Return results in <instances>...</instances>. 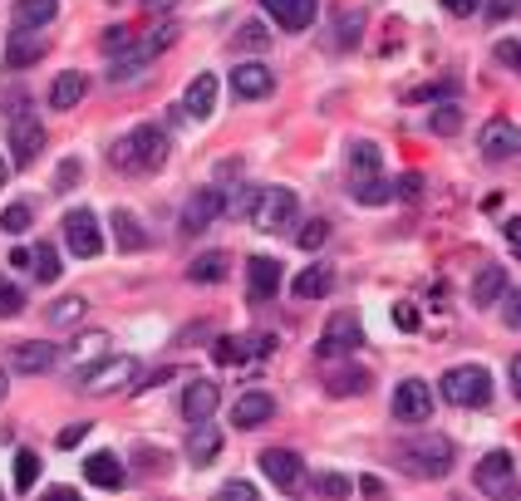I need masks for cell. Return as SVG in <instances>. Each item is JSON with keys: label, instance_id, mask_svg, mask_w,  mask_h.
<instances>
[{"label": "cell", "instance_id": "obj_43", "mask_svg": "<svg viewBox=\"0 0 521 501\" xmlns=\"http://www.w3.org/2000/svg\"><path fill=\"white\" fill-rule=\"evenodd\" d=\"M492 59H497L502 69L521 74V40H497V45H492Z\"/></svg>", "mask_w": 521, "mask_h": 501}, {"label": "cell", "instance_id": "obj_50", "mask_svg": "<svg viewBox=\"0 0 521 501\" xmlns=\"http://www.w3.org/2000/svg\"><path fill=\"white\" fill-rule=\"evenodd\" d=\"M143 457V472H168V452H153V447H138Z\"/></svg>", "mask_w": 521, "mask_h": 501}, {"label": "cell", "instance_id": "obj_38", "mask_svg": "<svg viewBox=\"0 0 521 501\" xmlns=\"http://www.w3.org/2000/svg\"><path fill=\"white\" fill-rule=\"evenodd\" d=\"M89 359H109V334H104V330L74 339V364H89Z\"/></svg>", "mask_w": 521, "mask_h": 501}, {"label": "cell", "instance_id": "obj_6", "mask_svg": "<svg viewBox=\"0 0 521 501\" xmlns=\"http://www.w3.org/2000/svg\"><path fill=\"white\" fill-rule=\"evenodd\" d=\"M295 222V192L290 187H261L251 197V226L256 231H286Z\"/></svg>", "mask_w": 521, "mask_h": 501}, {"label": "cell", "instance_id": "obj_62", "mask_svg": "<svg viewBox=\"0 0 521 501\" xmlns=\"http://www.w3.org/2000/svg\"><path fill=\"white\" fill-rule=\"evenodd\" d=\"M0 398H5V374H0Z\"/></svg>", "mask_w": 521, "mask_h": 501}, {"label": "cell", "instance_id": "obj_5", "mask_svg": "<svg viewBox=\"0 0 521 501\" xmlns=\"http://www.w3.org/2000/svg\"><path fill=\"white\" fill-rule=\"evenodd\" d=\"M472 482H477V492L492 501H507L517 492V462H512V452H502V447H492L482 462H477V472H472Z\"/></svg>", "mask_w": 521, "mask_h": 501}, {"label": "cell", "instance_id": "obj_39", "mask_svg": "<svg viewBox=\"0 0 521 501\" xmlns=\"http://www.w3.org/2000/svg\"><path fill=\"white\" fill-rule=\"evenodd\" d=\"M30 222H35V212H30L25 202H15V207H5V212H0V231H5V236H25Z\"/></svg>", "mask_w": 521, "mask_h": 501}, {"label": "cell", "instance_id": "obj_54", "mask_svg": "<svg viewBox=\"0 0 521 501\" xmlns=\"http://www.w3.org/2000/svg\"><path fill=\"white\" fill-rule=\"evenodd\" d=\"M359 492H364V497H369V501H384V497H389L379 477H359Z\"/></svg>", "mask_w": 521, "mask_h": 501}, {"label": "cell", "instance_id": "obj_59", "mask_svg": "<svg viewBox=\"0 0 521 501\" xmlns=\"http://www.w3.org/2000/svg\"><path fill=\"white\" fill-rule=\"evenodd\" d=\"M512 393H517V398H521V354H517V359H512Z\"/></svg>", "mask_w": 521, "mask_h": 501}, {"label": "cell", "instance_id": "obj_8", "mask_svg": "<svg viewBox=\"0 0 521 501\" xmlns=\"http://www.w3.org/2000/svg\"><path fill=\"white\" fill-rule=\"evenodd\" d=\"M84 393H94V398H104V393H118V389H128L133 379H138V364L128 359V354H109L104 364H89L84 374Z\"/></svg>", "mask_w": 521, "mask_h": 501}, {"label": "cell", "instance_id": "obj_55", "mask_svg": "<svg viewBox=\"0 0 521 501\" xmlns=\"http://www.w3.org/2000/svg\"><path fill=\"white\" fill-rule=\"evenodd\" d=\"M40 501H79V492H74V487H45Z\"/></svg>", "mask_w": 521, "mask_h": 501}, {"label": "cell", "instance_id": "obj_1", "mask_svg": "<svg viewBox=\"0 0 521 501\" xmlns=\"http://www.w3.org/2000/svg\"><path fill=\"white\" fill-rule=\"evenodd\" d=\"M109 163L128 177H148L168 163V133L158 123H138L133 133H123L114 148H109Z\"/></svg>", "mask_w": 521, "mask_h": 501}, {"label": "cell", "instance_id": "obj_29", "mask_svg": "<svg viewBox=\"0 0 521 501\" xmlns=\"http://www.w3.org/2000/svg\"><path fill=\"white\" fill-rule=\"evenodd\" d=\"M330 290H335V271L330 266H310V271L295 276V295L300 300H325Z\"/></svg>", "mask_w": 521, "mask_h": 501}, {"label": "cell", "instance_id": "obj_48", "mask_svg": "<svg viewBox=\"0 0 521 501\" xmlns=\"http://www.w3.org/2000/svg\"><path fill=\"white\" fill-rule=\"evenodd\" d=\"M502 320H507L512 330H521V290H512V295H502Z\"/></svg>", "mask_w": 521, "mask_h": 501}, {"label": "cell", "instance_id": "obj_32", "mask_svg": "<svg viewBox=\"0 0 521 501\" xmlns=\"http://www.w3.org/2000/svg\"><path fill=\"white\" fill-rule=\"evenodd\" d=\"M369 384H374L369 369H354V364H349V369H335V374H330L325 389H330V398H349V393H364Z\"/></svg>", "mask_w": 521, "mask_h": 501}, {"label": "cell", "instance_id": "obj_19", "mask_svg": "<svg viewBox=\"0 0 521 501\" xmlns=\"http://www.w3.org/2000/svg\"><path fill=\"white\" fill-rule=\"evenodd\" d=\"M217 403H222V393H217L212 379H192V384L182 389V413H187V423H212Z\"/></svg>", "mask_w": 521, "mask_h": 501}, {"label": "cell", "instance_id": "obj_24", "mask_svg": "<svg viewBox=\"0 0 521 501\" xmlns=\"http://www.w3.org/2000/svg\"><path fill=\"white\" fill-rule=\"evenodd\" d=\"M222 452V433L212 423H192V438H187V462L192 467H212Z\"/></svg>", "mask_w": 521, "mask_h": 501}, {"label": "cell", "instance_id": "obj_28", "mask_svg": "<svg viewBox=\"0 0 521 501\" xmlns=\"http://www.w3.org/2000/svg\"><path fill=\"white\" fill-rule=\"evenodd\" d=\"M507 295V271L502 266H482L472 280V305H497Z\"/></svg>", "mask_w": 521, "mask_h": 501}, {"label": "cell", "instance_id": "obj_18", "mask_svg": "<svg viewBox=\"0 0 521 501\" xmlns=\"http://www.w3.org/2000/svg\"><path fill=\"white\" fill-rule=\"evenodd\" d=\"M50 50V40L40 30H10L5 40V69H25V64H40V55Z\"/></svg>", "mask_w": 521, "mask_h": 501}, {"label": "cell", "instance_id": "obj_31", "mask_svg": "<svg viewBox=\"0 0 521 501\" xmlns=\"http://www.w3.org/2000/svg\"><path fill=\"white\" fill-rule=\"evenodd\" d=\"M349 197L364 202V207H384V202H394V182H384V177H359V182L349 187Z\"/></svg>", "mask_w": 521, "mask_h": 501}, {"label": "cell", "instance_id": "obj_49", "mask_svg": "<svg viewBox=\"0 0 521 501\" xmlns=\"http://www.w3.org/2000/svg\"><path fill=\"white\" fill-rule=\"evenodd\" d=\"M418 192H423V177H418V172H408V177H399V182H394V197H408V202H413Z\"/></svg>", "mask_w": 521, "mask_h": 501}, {"label": "cell", "instance_id": "obj_16", "mask_svg": "<svg viewBox=\"0 0 521 501\" xmlns=\"http://www.w3.org/2000/svg\"><path fill=\"white\" fill-rule=\"evenodd\" d=\"M59 359L55 344H45V339H20V344H10V369L15 374H50Z\"/></svg>", "mask_w": 521, "mask_h": 501}, {"label": "cell", "instance_id": "obj_10", "mask_svg": "<svg viewBox=\"0 0 521 501\" xmlns=\"http://www.w3.org/2000/svg\"><path fill=\"white\" fill-rule=\"evenodd\" d=\"M359 320L349 315V310H340V315H330V325H325V334H320V344H315V359H345V354H354L359 349Z\"/></svg>", "mask_w": 521, "mask_h": 501}, {"label": "cell", "instance_id": "obj_36", "mask_svg": "<svg viewBox=\"0 0 521 501\" xmlns=\"http://www.w3.org/2000/svg\"><path fill=\"white\" fill-rule=\"evenodd\" d=\"M84 310H89V300H84V295H64V300H55V305H50V325H55V330H64V325L84 320Z\"/></svg>", "mask_w": 521, "mask_h": 501}, {"label": "cell", "instance_id": "obj_2", "mask_svg": "<svg viewBox=\"0 0 521 501\" xmlns=\"http://www.w3.org/2000/svg\"><path fill=\"white\" fill-rule=\"evenodd\" d=\"M394 462L404 467L408 477H423V482H443V477L453 472L458 452H453V443H448L443 433H418V438H404V443L394 447Z\"/></svg>", "mask_w": 521, "mask_h": 501}, {"label": "cell", "instance_id": "obj_56", "mask_svg": "<svg viewBox=\"0 0 521 501\" xmlns=\"http://www.w3.org/2000/svg\"><path fill=\"white\" fill-rule=\"evenodd\" d=\"M477 5H482V0H443V10H448V15H472Z\"/></svg>", "mask_w": 521, "mask_h": 501}, {"label": "cell", "instance_id": "obj_52", "mask_svg": "<svg viewBox=\"0 0 521 501\" xmlns=\"http://www.w3.org/2000/svg\"><path fill=\"white\" fill-rule=\"evenodd\" d=\"M394 325L404 334H413L418 330V310H413V305H394Z\"/></svg>", "mask_w": 521, "mask_h": 501}, {"label": "cell", "instance_id": "obj_13", "mask_svg": "<svg viewBox=\"0 0 521 501\" xmlns=\"http://www.w3.org/2000/svg\"><path fill=\"white\" fill-rule=\"evenodd\" d=\"M271 349H276V334H222L212 344V359L232 369V364H246L251 354H271Z\"/></svg>", "mask_w": 521, "mask_h": 501}, {"label": "cell", "instance_id": "obj_46", "mask_svg": "<svg viewBox=\"0 0 521 501\" xmlns=\"http://www.w3.org/2000/svg\"><path fill=\"white\" fill-rule=\"evenodd\" d=\"M217 501H261V492H256L251 482H227V487L217 492Z\"/></svg>", "mask_w": 521, "mask_h": 501}, {"label": "cell", "instance_id": "obj_37", "mask_svg": "<svg viewBox=\"0 0 521 501\" xmlns=\"http://www.w3.org/2000/svg\"><path fill=\"white\" fill-rule=\"evenodd\" d=\"M428 128H433L438 138H453V133L463 128V109H458V104H438V109L428 113Z\"/></svg>", "mask_w": 521, "mask_h": 501}, {"label": "cell", "instance_id": "obj_51", "mask_svg": "<svg viewBox=\"0 0 521 501\" xmlns=\"http://www.w3.org/2000/svg\"><path fill=\"white\" fill-rule=\"evenodd\" d=\"M84 438H89V423H69V428L59 433L55 443H59V447H79V443H84Z\"/></svg>", "mask_w": 521, "mask_h": 501}, {"label": "cell", "instance_id": "obj_61", "mask_svg": "<svg viewBox=\"0 0 521 501\" xmlns=\"http://www.w3.org/2000/svg\"><path fill=\"white\" fill-rule=\"evenodd\" d=\"M5 182H10V163L0 158V187H5Z\"/></svg>", "mask_w": 521, "mask_h": 501}, {"label": "cell", "instance_id": "obj_7", "mask_svg": "<svg viewBox=\"0 0 521 501\" xmlns=\"http://www.w3.org/2000/svg\"><path fill=\"white\" fill-rule=\"evenodd\" d=\"M261 472L276 482V492H286V497H300L305 487H310V477H305V462H300V452H290V447H266L261 452Z\"/></svg>", "mask_w": 521, "mask_h": 501}, {"label": "cell", "instance_id": "obj_44", "mask_svg": "<svg viewBox=\"0 0 521 501\" xmlns=\"http://www.w3.org/2000/svg\"><path fill=\"white\" fill-rule=\"evenodd\" d=\"M330 241V222H305V231H300V251H320Z\"/></svg>", "mask_w": 521, "mask_h": 501}, {"label": "cell", "instance_id": "obj_60", "mask_svg": "<svg viewBox=\"0 0 521 501\" xmlns=\"http://www.w3.org/2000/svg\"><path fill=\"white\" fill-rule=\"evenodd\" d=\"M143 10H153V15H158V10H173V0H143Z\"/></svg>", "mask_w": 521, "mask_h": 501}, {"label": "cell", "instance_id": "obj_9", "mask_svg": "<svg viewBox=\"0 0 521 501\" xmlns=\"http://www.w3.org/2000/svg\"><path fill=\"white\" fill-rule=\"evenodd\" d=\"M64 246H69L79 261H94V256L104 251V231H99V217H94L89 207H79V212L64 217Z\"/></svg>", "mask_w": 521, "mask_h": 501}, {"label": "cell", "instance_id": "obj_17", "mask_svg": "<svg viewBox=\"0 0 521 501\" xmlns=\"http://www.w3.org/2000/svg\"><path fill=\"white\" fill-rule=\"evenodd\" d=\"M271 418H276V398H271V393H261V389L241 393V398L232 403V423H236V428H246V433H251V428H266Z\"/></svg>", "mask_w": 521, "mask_h": 501}, {"label": "cell", "instance_id": "obj_23", "mask_svg": "<svg viewBox=\"0 0 521 501\" xmlns=\"http://www.w3.org/2000/svg\"><path fill=\"white\" fill-rule=\"evenodd\" d=\"M212 109H217V79L212 74H197L192 84H187V99H182V113L187 118H212Z\"/></svg>", "mask_w": 521, "mask_h": 501}, {"label": "cell", "instance_id": "obj_27", "mask_svg": "<svg viewBox=\"0 0 521 501\" xmlns=\"http://www.w3.org/2000/svg\"><path fill=\"white\" fill-rule=\"evenodd\" d=\"M55 15H59L55 0H15V10H10L15 30H45Z\"/></svg>", "mask_w": 521, "mask_h": 501}, {"label": "cell", "instance_id": "obj_41", "mask_svg": "<svg viewBox=\"0 0 521 501\" xmlns=\"http://www.w3.org/2000/svg\"><path fill=\"white\" fill-rule=\"evenodd\" d=\"M315 492L330 501H345V497H354V482H349V477H335V472H320V477H315Z\"/></svg>", "mask_w": 521, "mask_h": 501}, {"label": "cell", "instance_id": "obj_57", "mask_svg": "<svg viewBox=\"0 0 521 501\" xmlns=\"http://www.w3.org/2000/svg\"><path fill=\"white\" fill-rule=\"evenodd\" d=\"M502 231H507V241H512V251H517V261H521V217H512Z\"/></svg>", "mask_w": 521, "mask_h": 501}, {"label": "cell", "instance_id": "obj_11", "mask_svg": "<svg viewBox=\"0 0 521 501\" xmlns=\"http://www.w3.org/2000/svg\"><path fill=\"white\" fill-rule=\"evenodd\" d=\"M477 148L487 163H512V158H521V128H512L507 118H492V123H482Z\"/></svg>", "mask_w": 521, "mask_h": 501}, {"label": "cell", "instance_id": "obj_34", "mask_svg": "<svg viewBox=\"0 0 521 501\" xmlns=\"http://www.w3.org/2000/svg\"><path fill=\"white\" fill-rule=\"evenodd\" d=\"M40 452H30V447H20L15 452V492H35V482H40Z\"/></svg>", "mask_w": 521, "mask_h": 501}, {"label": "cell", "instance_id": "obj_30", "mask_svg": "<svg viewBox=\"0 0 521 501\" xmlns=\"http://www.w3.org/2000/svg\"><path fill=\"white\" fill-rule=\"evenodd\" d=\"M114 241H118V251H148V231L138 226V217L133 212H114Z\"/></svg>", "mask_w": 521, "mask_h": 501}, {"label": "cell", "instance_id": "obj_4", "mask_svg": "<svg viewBox=\"0 0 521 501\" xmlns=\"http://www.w3.org/2000/svg\"><path fill=\"white\" fill-rule=\"evenodd\" d=\"M443 398L453 408H487L492 403V374L482 364H458L443 374Z\"/></svg>", "mask_w": 521, "mask_h": 501}, {"label": "cell", "instance_id": "obj_33", "mask_svg": "<svg viewBox=\"0 0 521 501\" xmlns=\"http://www.w3.org/2000/svg\"><path fill=\"white\" fill-rule=\"evenodd\" d=\"M30 271L40 276V285H55V280L64 276V266H59V251L50 246V241H40V246L30 251Z\"/></svg>", "mask_w": 521, "mask_h": 501}, {"label": "cell", "instance_id": "obj_45", "mask_svg": "<svg viewBox=\"0 0 521 501\" xmlns=\"http://www.w3.org/2000/svg\"><path fill=\"white\" fill-rule=\"evenodd\" d=\"M335 25H340V35H335V40H340V45H349V40H359V25H364V15H359V10H340V20H335Z\"/></svg>", "mask_w": 521, "mask_h": 501}, {"label": "cell", "instance_id": "obj_35", "mask_svg": "<svg viewBox=\"0 0 521 501\" xmlns=\"http://www.w3.org/2000/svg\"><path fill=\"white\" fill-rule=\"evenodd\" d=\"M379 163H384V153H379L374 143H354V148H349V167H354V177H379Z\"/></svg>", "mask_w": 521, "mask_h": 501}, {"label": "cell", "instance_id": "obj_25", "mask_svg": "<svg viewBox=\"0 0 521 501\" xmlns=\"http://www.w3.org/2000/svg\"><path fill=\"white\" fill-rule=\"evenodd\" d=\"M227 276H232V256H227V251H202V256L187 266V280H192V285H222Z\"/></svg>", "mask_w": 521, "mask_h": 501}, {"label": "cell", "instance_id": "obj_3", "mask_svg": "<svg viewBox=\"0 0 521 501\" xmlns=\"http://www.w3.org/2000/svg\"><path fill=\"white\" fill-rule=\"evenodd\" d=\"M10 104H15L10 109V163L35 167L45 153V123H40V113L25 109V94H15Z\"/></svg>", "mask_w": 521, "mask_h": 501}, {"label": "cell", "instance_id": "obj_21", "mask_svg": "<svg viewBox=\"0 0 521 501\" xmlns=\"http://www.w3.org/2000/svg\"><path fill=\"white\" fill-rule=\"evenodd\" d=\"M232 89H236V99H266L276 89V69H266V64H236Z\"/></svg>", "mask_w": 521, "mask_h": 501}, {"label": "cell", "instance_id": "obj_58", "mask_svg": "<svg viewBox=\"0 0 521 501\" xmlns=\"http://www.w3.org/2000/svg\"><path fill=\"white\" fill-rule=\"evenodd\" d=\"M521 0H492V20H502V15H517Z\"/></svg>", "mask_w": 521, "mask_h": 501}, {"label": "cell", "instance_id": "obj_20", "mask_svg": "<svg viewBox=\"0 0 521 501\" xmlns=\"http://www.w3.org/2000/svg\"><path fill=\"white\" fill-rule=\"evenodd\" d=\"M261 10L290 30V35H300V30H310V20H315V0H261Z\"/></svg>", "mask_w": 521, "mask_h": 501}, {"label": "cell", "instance_id": "obj_12", "mask_svg": "<svg viewBox=\"0 0 521 501\" xmlns=\"http://www.w3.org/2000/svg\"><path fill=\"white\" fill-rule=\"evenodd\" d=\"M222 212H227L222 187H197V192L187 197V207H182V231H187V236H197V231H207V226L217 222Z\"/></svg>", "mask_w": 521, "mask_h": 501}, {"label": "cell", "instance_id": "obj_22", "mask_svg": "<svg viewBox=\"0 0 521 501\" xmlns=\"http://www.w3.org/2000/svg\"><path fill=\"white\" fill-rule=\"evenodd\" d=\"M84 477H89L94 487H104V492L128 487V467L118 462L114 452H89V462H84Z\"/></svg>", "mask_w": 521, "mask_h": 501}, {"label": "cell", "instance_id": "obj_26", "mask_svg": "<svg viewBox=\"0 0 521 501\" xmlns=\"http://www.w3.org/2000/svg\"><path fill=\"white\" fill-rule=\"evenodd\" d=\"M84 94H89V79L79 69H64V74H55V84H50V109H79Z\"/></svg>", "mask_w": 521, "mask_h": 501}, {"label": "cell", "instance_id": "obj_53", "mask_svg": "<svg viewBox=\"0 0 521 501\" xmlns=\"http://www.w3.org/2000/svg\"><path fill=\"white\" fill-rule=\"evenodd\" d=\"M241 45H251V50H261V45H266V30H261L256 20H251V25H241Z\"/></svg>", "mask_w": 521, "mask_h": 501}, {"label": "cell", "instance_id": "obj_14", "mask_svg": "<svg viewBox=\"0 0 521 501\" xmlns=\"http://www.w3.org/2000/svg\"><path fill=\"white\" fill-rule=\"evenodd\" d=\"M433 418V389L423 379H404L394 389V423H428Z\"/></svg>", "mask_w": 521, "mask_h": 501}, {"label": "cell", "instance_id": "obj_40", "mask_svg": "<svg viewBox=\"0 0 521 501\" xmlns=\"http://www.w3.org/2000/svg\"><path fill=\"white\" fill-rule=\"evenodd\" d=\"M133 45H138V35H133L128 25H114V30H104V40H99V50H104V55H128Z\"/></svg>", "mask_w": 521, "mask_h": 501}, {"label": "cell", "instance_id": "obj_42", "mask_svg": "<svg viewBox=\"0 0 521 501\" xmlns=\"http://www.w3.org/2000/svg\"><path fill=\"white\" fill-rule=\"evenodd\" d=\"M25 315V290L20 285H0V320H15Z\"/></svg>", "mask_w": 521, "mask_h": 501}, {"label": "cell", "instance_id": "obj_15", "mask_svg": "<svg viewBox=\"0 0 521 501\" xmlns=\"http://www.w3.org/2000/svg\"><path fill=\"white\" fill-rule=\"evenodd\" d=\"M281 261L276 256H251L246 261V295H251V305H266V300H276V290H281Z\"/></svg>", "mask_w": 521, "mask_h": 501}, {"label": "cell", "instance_id": "obj_47", "mask_svg": "<svg viewBox=\"0 0 521 501\" xmlns=\"http://www.w3.org/2000/svg\"><path fill=\"white\" fill-rule=\"evenodd\" d=\"M74 182H79V158H69V163H59L55 192H74Z\"/></svg>", "mask_w": 521, "mask_h": 501}]
</instances>
